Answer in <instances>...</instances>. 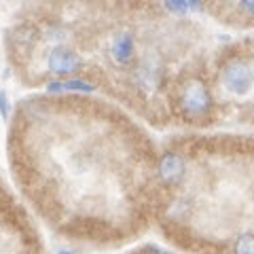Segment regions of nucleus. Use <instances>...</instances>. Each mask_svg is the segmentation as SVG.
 <instances>
[{
  "label": "nucleus",
  "instance_id": "obj_1",
  "mask_svg": "<svg viewBox=\"0 0 254 254\" xmlns=\"http://www.w3.org/2000/svg\"><path fill=\"white\" fill-rule=\"evenodd\" d=\"M182 106L189 115L193 117H203L210 113L212 108V95L208 91V87L199 81H193L187 85L185 93H182Z\"/></svg>",
  "mask_w": 254,
  "mask_h": 254
},
{
  "label": "nucleus",
  "instance_id": "obj_2",
  "mask_svg": "<svg viewBox=\"0 0 254 254\" xmlns=\"http://www.w3.org/2000/svg\"><path fill=\"white\" fill-rule=\"evenodd\" d=\"M222 83L231 93H237V95H244L250 91V87L254 83V72L250 70L248 64L244 62H233L229 64L222 72Z\"/></svg>",
  "mask_w": 254,
  "mask_h": 254
},
{
  "label": "nucleus",
  "instance_id": "obj_3",
  "mask_svg": "<svg viewBox=\"0 0 254 254\" xmlns=\"http://www.w3.org/2000/svg\"><path fill=\"white\" fill-rule=\"evenodd\" d=\"M49 70L53 74H60V76H68V74H74L81 70V58L78 53H74L72 49H66V47H55V49L49 53Z\"/></svg>",
  "mask_w": 254,
  "mask_h": 254
},
{
  "label": "nucleus",
  "instance_id": "obj_4",
  "mask_svg": "<svg viewBox=\"0 0 254 254\" xmlns=\"http://www.w3.org/2000/svg\"><path fill=\"white\" fill-rule=\"evenodd\" d=\"M182 176H185V161H182V157H178L176 153L163 155L161 161H159V178L165 185H178Z\"/></svg>",
  "mask_w": 254,
  "mask_h": 254
},
{
  "label": "nucleus",
  "instance_id": "obj_5",
  "mask_svg": "<svg viewBox=\"0 0 254 254\" xmlns=\"http://www.w3.org/2000/svg\"><path fill=\"white\" fill-rule=\"evenodd\" d=\"M136 83L140 85V89L155 91L157 87L161 85V68H159L153 60L142 62L136 70Z\"/></svg>",
  "mask_w": 254,
  "mask_h": 254
},
{
  "label": "nucleus",
  "instance_id": "obj_6",
  "mask_svg": "<svg viewBox=\"0 0 254 254\" xmlns=\"http://www.w3.org/2000/svg\"><path fill=\"white\" fill-rule=\"evenodd\" d=\"M110 51H113V58L117 64H129L133 60V36L119 34L115 38L113 47H110Z\"/></svg>",
  "mask_w": 254,
  "mask_h": 254
},
{
  "label": "nucleus",
  "instance_id": "obj_7",
  "mask_svg": "<svg viewBox=\"0 0 254 254\" xmlns=\"http://www.w3.org/2000/svg\"><path fill=\"white\" fill-rule=\"evenodd\" d=\"M36 43V30L32 28V26H21L15 30V34H13V45H15V49L17 51H30L32 47H34Z\"/></svg>",
  "mask_w": 254,
  "mask_h": 254
},
{
  "label": "nucleus",
  "instance_id": "obj_8",
  "mask_svg": "<svg viewBox=\"0 0 254 254\" xmlns=\"http://www.w3.org/2000/svg\"><path fill=\"white\" fill-rule=\"evenodd\" d=\"M49 91H93V85L72 78V81H53L47 85Z\"/></svg>",
  "mask_w": 254,
  "mask_h": 254
},
{
  "label": "nucleus",
  "instance_id": "obj_9",
  "mask_svg": "<svg viewBox=\"0 0 254 254\" xmlns=\"http://www.w3.org/2000/svg\"><path fill=\"white\" fill-rule=\"evenodd\" d=\"M235 254H254V235L242 233L235 240Z\"/></svg>",
  "mask_w": 254,
  "mask_h": 254
},
{
  "label": "nucleus",
  "instance_id": "obj_10",
  "mask_svg": "<svg viewBox=\"0 0 254 254\" xmlns=\"http://www.w3.org/2000/svg\"><path fill=\"white\" fill-rule=\"evenodd\" d=\"M165 9L172 13H189V11H199L201 4L199 2H185V0H176V2H165Z\"/></svg>",
  "mask_w": 254,
  "mask_h": 254
},
{
  "label": "nucleus",
  "instance_id": "obj_11",
  "mask_svg": "<svg viewBox=\"0 0 254 254\" xmlns=\"http://www.w3.org/2000/svg\"><path fill=\"white\" fill-rule=\"evenodd\" d=\"M9 113H11L9 95H6V91H0V117H2V119H9Z\"/></svg>",
  "mask_w": 254,
  "mask_h": 254
},
{
  "label": "nucleus",
  "instance_id": "obj_12",
  "mask_svg": "<svg viewBox=\"0 0 254 254\" xmlns=\"http://www.w3.org/2000/svg\"><path fill=\"white\" fill-rule=\"evenodd\" d=\"M240 6L244 11H248L250 15H254V2H252V0H244V2H240Z\"/></svg>",
  "mask_w": 254,
  "mask_h": 254
},
{
  "label": "nucleus",
  "instance_id": "obj_13",
  "mask_svg": "<svg viewBox=\"0 0 254 254\" xmlns=\"http://www.w3.org/2000/svg\"><path fill=\"white\" fill-rule=\"evenodd\" d=\"M153 254H170V252H165V250H153Z\"/></svg>",
  "mask_w": 254,
  "mask_h": 254
},
{
  "label": "nucleus",
  "instance_id": "obj_14",
  "mask_svg": "<svg viewBox=\"0 0 254 254\" xmlns=\"http://www.w3.org/2000/svg\"><path fill=\"white\" fill-rule=\"evenodd\" d=\"M64 254H70V252H64Z\"/></svg>",
  "mask_w": 254,
  "mask_h": 254
}]
</instances>
